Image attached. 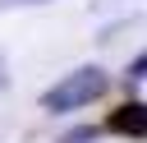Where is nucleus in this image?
<instances>
[{
	"label": "nucleus",
	"instance_id": "obj_4",
	"mask_svg": "<svg viewBox=\"0 0 147 143\" xmlns=\"http://www.w3.org/2000/svg\"><path fill=\"white\" fill-rule=\"evenodd\" d=\"M60 143H92V129H74V134H64Z\"/></svg>",
	"mask_w": 147,
	"mask_h": 143
},
{
	"label": "nucleus",
	"instance_id": "obj_2",
	"mask_svg": "<svg viewBox=\"0 0 147 143\" xmlns=\"http://www.w3.org/2000/svg\"><path fill=\"white\" fill-rule=\"evenodd\" d=\"M106 129L110 134H124V138H147V106L142 101H124L119 111H110Z\"/></svg>",
	"mask_w": 147,
	"mask_h": 143
},
{
	"label": "nucleus",
	"instance_id": "obj_1",
	"mask_svg": "<svg viewBox=\"0 0 147 143\" xmlns=\"http://www.w3.org/2000/svg\"><path fill=\"white\" fill-rule=\"evenodd\" d=\"M106 88H110V74H106L101 65H83V69H74V74H64V78L41 97V111L64 115V111L92 106V101H101V97H106Z\"/></svg>",
	"mask_w": 147,
	"mask_h": 143
},
{
	"label": "nucleus",
	"instance_id": "obj_6",
	"mask_svg": "<svg viewBox=\"0 0 147 143\" xmlns=\"http://www.w3.org/2000/svg\"><path fill=\"white\" fill-rule=\"evenodd\" d=\"M0 88H5V60H0Z\"/></svg>",
	"mask_w": 147,
	"mask_h": 143
},
{
	"label": "nucleus",
	"instance_id": "obj_5",
	"mask_svg": "<svg viewBox=\"0 0 147 143\" xmlns=\"http://www.w3.org/2000/svg\"><path fill=\"white\" fill-rule=\"evenodd\" d=\"M9 5H46V0H0V9H9Z\"/></svg>",
	"mask_w": 147,
	"mask_h": 143
},
{
	"label": "nucleus",
	"instance_id": "obj_3",
	"mask_svg": "<svg viewBox=\"0 0 147 143\" xmlns=\"http://www.w3.org/2000/svg\"><path fill=\"white\" fill-rule=\"evenodd\" d=\"M142 69H147V55H138V60L129 65V74H124V78H129V83H138V78H142Z\"/></svg>",
	"mask_w": 147,
	"mask_h": 143
}]
</instances>
